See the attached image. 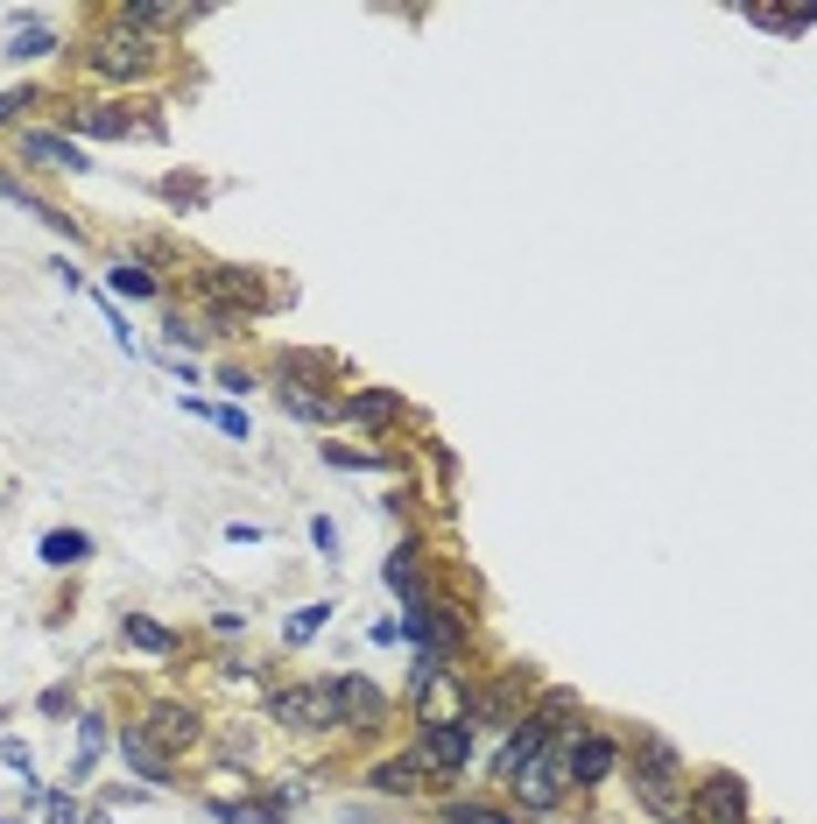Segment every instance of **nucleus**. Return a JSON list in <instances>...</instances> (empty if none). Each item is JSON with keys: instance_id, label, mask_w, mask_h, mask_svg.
<instances>
[{"instance_id": "obj_4", "label": "nucleus", "mask_w": 817, "mask_h": 824, "mask_svg": "<svg viewBox=\"0 0 817 824\" xmlns=\"http://www.w3.org/2000/svg\"><path fill=\"white\" fill-rule=\"evenodd\" d=\"M472 754V726L465 719H444V726H430L423 747H416V761L423 769H459V761Z\"/></svg>"}, {"instance_id": "obj_19", "label": "nucleus", "mask_w": 817, "mask_h": 824, "mask_svg": "<svg viewBox=\"0 0 817 824\" xmlns=\"http://www.w3.org/2000/svg\"><path fill=\"white\" fill-rule=\"evenodd\" d=\"M50 50V35L43 29H22V43H14V56H43Z\"/></svg>"}, {"instance_id": "obj_5", "label": "nucleus", "mask_w": 817, "mask_h": 824, "mask_svg": "<svg viewBox=\"0 0 817 824\" xmlns=\"http://www.w3.org/2000/svg\"><path fill=\"white\" fill-rule=\"evenodd\" d=\"M515 796L528 803V811H549V803L564 796V761H549V747H543V754H536V761H528V769H522Z\"/></svg>"}, {"instance_id": "obj_18", "label": "nucleus", "mask_w": 817, "mask_h": 824, "mask_svg": "<svg viewBox=\"0 0 817 824\" xmlns=\"http://www.w3.org/2000/svg\"><path fill=\"white\" fill-rule=\"evenodd\" d=\"M451 824H507V817L486 811V803H459V811H451Z\"/></svg>"}, {"instance_id": "obj_3", "label": "nucleus", "mask_w": 817, "mask_h": 824, "mask_svg": "<svg viewBox=\"0 0 817 824\" xmlns=\"http://www.w3.org/2000/svg\"><path fill=\"white\" fill-rule=\"evenodd\" d=\"M698 817L705 824H747V782L740 775H712L698 790Z\"/></svg>"}, {"instance_id": "obj_7", "label": "nucleus", "mask_w": 817, "mask_h": 824, "mask_svg": "<svg viewBox=\"0 0 817 824\" xmlns=\"http://www.w3.org/2000/svg\"><path fill=\"white\" fill-rule=\"evenodd\" d=\"M22 148H29V156L43 163V169H85V156H78V148H71V142H64V134H29Z\"/></svg>"}, {"instance_id": "obj_1", "label": "nucleus", "mask_w": 817, "mask_h": 824, "mask_svg": "<svg viewBox=\"0 0 817 824\" xmlns=\"http://www.w3.org/2000/svg\"><path fill=\"white\" fill-rule=\"evenodd\" d=\"M635 782H641V803H649L656 817H677V811H683V775H677V754H670L662 740H641Z\"/></svg>"}, {"instance_id": "obj_8", "label": "nucleus", "mask_w": 817, "mask_h": 824, "mask_svg": "<svg viewBox=\"0 0 817 824\" xmlns=\"http://www.w3.org/2000/svg\"><path fill=\"white\" fill-rule=\"evenodd\" d=\"M85 557H92V535H78V529L43 535V564H85Z\"/></svg>"}, {"instance_id": "obj_9", "label": "nucleus", "mask_w": 817, "mask_h": 824, "mask_svg": "<svg viewBox=\"0 0 817 824\" xmlns=\"http://www.w3.org/2000/svg\"><path fill=\"white\" fill-rule=\"evenodd\" d=\"M121 635H127V642H135V648H156V656H163V648H177V642H169V627H156V620H142V613H127V620H121Z\"/></svg>"}, {"instance_id": "obj_11", "label": "nucleus", "mask_w": 817, "mask_h": 824, "mask_svg": "<svg viewBox=\"0 0 817 824\" xmlns=\"http://www.w3.org/2000/svg\"><path fill=\"white\" fill-rule=\"evenodd\" d=\"M395 409H402V401H395L388 388H367V395H353V416H359V424H388Z\"/></svg>"}, {"instance_id": "obj_15", "label": "nucleus", "mask_w": 817, "mask_h": 824, "mask_svg": "<svg viewBox=\"0 0 817 824\" xmlns=\"http://www.w3.org/2000/svg\"><path fill=\"white\" fill-rule=\"evenodd\" d=\"M754 22H762V29H810L817 8H754Z\"/></svg>"}, {"instance_id": "obj_14", "label": "nucleus", "mask_w": 817, "mask_h": 824, "mask_svg": "<svg viewBox=\"0 0 817 824\" xmlns=\"http://www.w3.org/2000/svg\"><path fill=\"white\" fill-rule=\"evenodd\" d=\"M219 817H226V824H275L282 803H219Z\"/></svg>"}, {"instance_id": "obj_16", "label": "nucleus", "mask_w": 817, "mask_h": 824, "mask_svg": "<svg viewBox=\"0 0 817 824\" xmlns=\"http://www.w3.org/2000/svg\"><path fill=\"white\" fill-rule=\"evenodd\" d=\"M325 613H332V606H303V613H290V627H282V635H290V648H303V642H311L317 627H325Z\"/></svg>"}, {"instance_id": "obj_2", "label": "nucleus", "mask_w": 817, "mask_h": 824, "mask_svg": "<svg viewBox=\"0 0 817 824\" xmlns=\"http://www.w3.org/2000/svg\"><path fill=\"white\" fill-rule=\"evenodd\" d=\"M275 719H282V726H338V719H346L338 684H317V691H282V698H275Z\"/></svg>"}, {"instance_id": "obj_12", "label": "nucleus", "mask_w": 817, "mask_h": 824, "mask_svg": "<svg viewBox=\"0 0 817 824\" xmlns=\"http://www.w3.org/2000/svg\"><path fill=\"white\" fill-rule=\"evenodd\" d=\"M121 747H127V761H135V769H142L148 782H163V754H156V747H148V740L135 733V726H127V740H121Z\"/></svg>"}, {"instance_id": "obj_17", "label": "nucleus", "mask_w": 817, "mask_h": 824, "mask_svg": "<svg viewBox=\"0 0 817 824\" xmlns=\"http://www.w3.org/2000/svg\"><path fill=\"white\" fill-rule=\"evenodd\" d=\"M113 290H121V296H156V282H148L142 268H127V261H121V268H113Z\"/></svg>"}, {"instance_id": "obj_13", "label": "nucleus", "mask_w": 817, "mask_h": 824, "mask_svg": "<svg viewBox=\"0 0 817 824\" xmlns=\"http://www.w3.org/2000/svg\"><path fill=\"white\" fill-rule=\"evenodd\" d=\"M416 775H423V761H381V769H374V782H381V790H416Z\"/></svg>"}, {"instance_id": "obj_6", "label": "nucleus", "mask_w": 817, "mask_h": 824, "mask_svg": "<svg viewBox=\"0 0 817 824\" xmlns=\"http://www.w3.org/2000/svg\"><path fill=\"white\" fill-rule=\"evenodd\" d=\"M614 740H599V733H585V740H572V754H564V775L572 782H606L614 775Z\"/></svg>"}, {"instance_id": "obj_10", "label": "nucleus", "mask_w": 817, "mask_h": 824, "mask_svg": "<svg viewBox=\"0 0 817 824\" xmlns=\"http://www.w3.org/2000/svg\"><path fill=\"white\" fill-rule=\"evenodd\" d=\"M191 733H198L191 712H177V705H163V712H156V740H163V747H184Z\"/></svg>"}]
</instances>
